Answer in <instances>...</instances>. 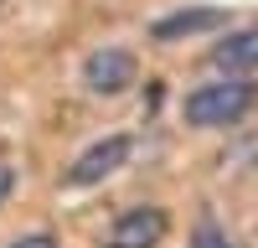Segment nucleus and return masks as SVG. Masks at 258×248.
I'll use <instances>...</instances> for the list:
<instances>
[{"label":"nucleus","mask_w":258,"mask_h":248,"mask_svg":"<svg viewBox=\"0 0 258 248\" xmlns=\"http://www.w3.org/2000/svg\"><path fill=\"white\" fill-rule=\"evenodd\" d=\"M11 248H57V238L52 233H26V238H16Z\"/></svg>","instance_id":"6e6552de"},{"label":"nucleus","mask_w":258,"mask_h":248,"mask_svg":"<svg viewBox=\"0 0 258 248\" xmlns=\"http://www.w3.org/2000/svg\"><path fill=\"white\" fill-rule=\"evenodd\" d=\"M253 98H258L253 83L222 78V83H207V88H191L181 103V119L197 124V130H227V124H238L253 109Z\"/></svg>","instance_id":"f257e3e1"},{"label":"nucleus","mask_w":258,"mask_h":248,"mask_svg":"<svg viewBox=\"0 0 258 248\" xmlns=\"http://www.w3.org/2000/svg\"><path fill=\"white\" fill-rule=\"evenodd\" d=\"M135 73H140V62H135L129 47H98V52H88V62H83L88 93H103V98L124 93L129 83H135Z\"/></svg>","instance_id":"20e7f679"},{"label":"nucleus","mask_w":258,"mask_h":248,"mask_svg":"<svg viewBox=\"0 0 258 248\" xmlns=\"http://www.w3.org/2000/svg\"><path fill=\"white\" fill-rule=\"evenodd\" d=\"M129 155H135V135H124V130L103 135V140H93L88 150L68 165V186H98L103 176H114Z\"/></svg>","instance_id":"f03ea898"},{"label":"nucleus","mask_w":258,"mask_h":248,"mask_svg":"<svg viewBox=\"0 0 258 248\" xmlns=\"http://www.w3.org/2000/svg\"><path fill=\"white\" fill-rule=\"evenodd\" d=\"M217 26H227V11H217V6H197V11L160 16L150 31H155L160 41H176V36H197V31H217Z\"/></svg>","instance_id":"423d86ee"},{"label":"nucleus","mask_w":258,"mask_h":248,"mask_svg":"<svg viewBox=\"0 0 258 248\" xmlns=\"http://www.w3.org/2000/svg\"><path fill=\"white\" fill-rule=\"evenodd\" d=\"M191 248H238V243H232L217 222H202V227H197V238H191Z\"/></svg>","instance_id":"0eeeda50"},{"label":"nucleus","mask_w":258,"mask_h":248,"mask_svg":"<svg viewBox=\"0 0 258 248\" xmlns=\"http://www.w3.org/2000/svg\"><path fill=\"white\" fill-rule=\"evenodd\" d=\"M170 233V212L165 207H129L109 222L103 248H160V238Z\"/></svg>","instance_id":"7ed1b4c3"},{"label":"nucleus","mask_w":258,"mask_h":248,"mask_svg":"<svg viewBox=\"0 0 258 248\" xmlns=\"http://www.w3.org/2000/svg\"><path fill=\"white\" fill-rule=\"evenodd\" d=\"M212 68H217L222 78H248L258 73V26H243V31H227L217 47H212Z\"/></svg>","instance_id":"39448f33"},{"label":"nucleus","mask_w":258,"mask_h":248,"mask_svg":"<svg viewBox=\"0 0 258 248\" xmlns=\"http://www.w3.org/2000/svg\"><path fill=\"white\" fill-rule=\"evenodd\" d=\"M11 186H16V171H11V165H0V202L11 197Z\"/></svg>","instance_id":"1a4fd4ad"}]
</instances>
